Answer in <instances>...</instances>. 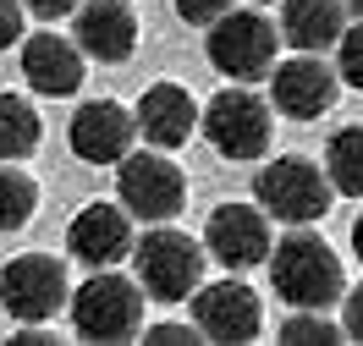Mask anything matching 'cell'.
<instances>
[{"mask_svg":"<svg viewBox=\"0 0 363 346\" xmlns=\"http://www.w3.org/2000/svg\"><path fill=\"white\" fill-rule=\"evenodd\" d=\"M270 286L281 292V302L292 308H330L347 292L336 248L319 236V231L297 226L292 236H281L270 248Z\"/></svg>","mask_w":363,"mask_h":346,"instance_id":"1","label":"cell"},{"mask_svg":"<svg viewBox=\"0 0 363 346\" xmlns=\"http://www.w3.org/2000/svg\"><path fill=\"white\" fill-rule=\"evenodd\" d=\"M143 280L121 275V270H94L77 292H72V330L94 346H127L143 330Z\"/></svg>","mask_w":363,"mask_h":346,"instance_id":"2","label":"cell"},{"mask_svg":"<svg viewBox=\"0 0 363 346\" xmlns=\"http://www.w3.org/2000/svg\"><path fill=\"white\" fill-rule=\"evenodd\" d=\"M204 264L209 248H199L177 226H149L133 248V275L143 280V292L155 302H187L204 286Z\"/></svg>","mask_w":363,"mask_h":346,"instance_id":"3","label":"cell"},{"mask_svg":"<svg viewBox=\"0 0 363 346\" xmlns=\"http://www.w3.org/2000/svg\"><path fill=\"white\" fill-rule=\"evenodd\" d=\"M199 132L209 138V149L220 160H237V165L259 160V154H270V138H275V105L259 99L248 83L220 88L199 115Z\"/></svg>","mask_w":363,"mask_h":346,"instance_id":"4","label":"cell"},{"mask_svg":"<svg viewBox=\"0 0 363 346\" xmlns=\"http://www.w3.org/2000/svg\"><path fill=\"white\" fill-rule=\"evenodd\" d=\"M253 198H259V209H264L270 220H281V226H314V220L330 214L336 182H330L314 160L281 154V160H270L253 176Z\"/></svg>","mask_w":363,"mask_h":346,"instance_id":"5","label":"cell"},{"mask_svg":"<svg viewBox=\"0 0 363 346\" xmlns=\"http://www.w3.org/2000/svg\"><path fill=\"white\" fill-rule=\"evenodd\" d=\"M209 67L231 77V83H259L275 71V50H281V28L259 11V6H242V11H226L220 23H209Z\"/></svg>","mask_w":363,"mask_h":346,"instance_id":"6","label":"cell"},{"mask_svg":"<svg viewBox=\"0 0 363 346\" xmlns=\"http://www.w3.org/2000/svg\"><path fill=\"white\" fill-rule=\"evenodd\" d=\"M116 198L127 204L133 220L165 226V220L182 214V204H187V176H182L177 160L143 149V154H127V160L116 165Z\"/></svg>","mask_w":363,"mask_h":346,"instance_id":"7","label":"cell"},{"mask_svg":"<svg viewBox=\"0 0 363 346\" xmlns=\"http://www.w3.org/2000/svg\"><path fill=\"white\" fill-rule=\"evenodd\" d=\"M61 302H72L67 264L50 253H23L0 264V308L17 324H45L61 313Z\"/></svg>","mask_w":363,"mask_h":346,"instance_id":"8","label":"cell"},{"mask_svg":"<svg viewBox=\"0 0 363 346\" xmlns=\"http://www.w3.org/2000/svg\"><path fill=\"white\" fill-rule=\"evenodd\" d=\"M204 248L215 264H226L231 275H242L253 264H270V214L259 204H220L204 226Z\"/></svg>","mask_w":363,"mask_h":346,"instance_id":"9","label":"cell"},{"mask_svg":"<svg viewBox=\"0 0 363 346\" xmlns=\"http://www.w3.org/2000/svg\"><path fill=\"white\" fill-rule=\"evenodd\" d=\"M193 324L215 346H248L264 330V308L253 297V286H242V280L231 275V280H215V286L193 292Z\"/></svg>","mask_w":363,"mask_h":346,"instance_id":"10","label":"cell"},{"mask_svg":"<svg viewBox=\"0 0 363 346\" xmlns=\"http://www.w3.org/2000/svg\"><path fill=\"white\" fill-rule=\"evenodd\" d=\"M133 138H138V115L127 105H116V99L77 105V115L67 127V143L83 165H121L133 154Z\"/></svg>","mask_w":363,"mask_h":346,"instance_id":"11","label":"cell"},{"mask_svg":"<svg viewBox=\"0 0 363 346\" xmlns=\"http://www.w3.org/2000/svg\"><path fill=\"white\" fill-rule=\"evenodd\" d=\"M336 93H341V71L325 67L319 55H303V50L270 71V105L292 121H319L336 105Z\"/></svg>","mask_w":363,"mask_h":346,"instance_id":"12","label":"cell"},{"mask_svg":"<svg viewBox=\"0 0 363 346\" xmlns=\"http://www.w3.org/2000/svg\"><path fill=\"white\" fill-rule=\"evenodd\" d=\"M133 248H138V236H133L127 204H89V209H77L67 226V253L77 264H89V270H111Z\"/></svg>","mask_w":363,"mask_h":346,"instance_id":"13","label":"cell"},{"mask_svg":"<svg viewBox=\"0 0 363 346\" xmlns=\"http://www.w3.org/2000/svg\"><path fill=\"white\" fill-rule=\"evenodd\" d=\"M72 17H77V23H72V39L83 45L89 61H105V67L133 61V50H138V11L127 6V0H83Z\"/></svg>","mask_w":363,"mask_h":346,"instance_id":"14","label":"cell"},{"mask_svg":"<svg viewBox=\"0 0 363 346\" xmlns=\"http://www.w3.org/2000/svg\"><path fill=\"white\" fill-rule=\"evenodd\" d=\"M23 77L33 83V93L45 99H67L83 88V45L61 39V33H33L23 39Z\"/></svg>","mask_w":363,"mask_h":346,"instance_id":"15","label":"cell"},{"mask_svg":"<svg viewBox=\"0 0 363 346\" xmlns=\"http://www.w3.org/2000/svg\"><path fill=\"white\" fill-rule=\"evenodd\" d=\"M133 115H138V138H149V149H182L199 127V105L182 83H149Z\"/></svg>","mask_w":363,"mask_h":346,"instance_id":"16","label":"cell"},{"mask_svg":"<svg viewBox=\"0 0 363 346\" xmlns=\"http://www.w3.org/2000/svg\"><path fill=\"white\" fill-rule=\"evenodd\" d=\"M347 33V0H281V39L303 55L330 50Z\"/></svg>","mask_w":363,"mask_h":346,"instance_id":"17","label":"cell"},{"mask_svg":"<svg viewBox=\"0 0 363 346\" xmlns=\"http://www.w3.org/2000/svg\"><path fill=\"white\" fill-rule=\"evenodd\" d=\"M45 138V121L23 93H0V160H28Z\"/></svg>","mask_w":363,"mask_h":346,"instance_id":"18","label":"cell"},{"mask_svg":"<svg viewBox=\"0 0 363 346\" xmlns=\"http://www.w3.org/2000/svg\"><path fill=\"white\" fill-rule=\"evenodd\" d=\"M325 176L336 182L341 198H363V121L341 127L336 138L325 143Z\"/></svg>","mask_w":363,"mask_h":346,"instance_id":"19","label":"cell"},{"mask_svg":"<svg viewBox=\"0 0 363 346\" xmlns=\"http://www.w3.org/2000/svg\"><path fill=\"white\" fill-rule=\"evenodd\" d=\"M39 209V182L17 171V160H0V236L6 231H23Z\"/></svg>","mask_w":363,"mask_h":346,"instance_id":"20","label":"cell"},{"mask_svg":"<svg viewBox=\"0 0 363 346\" xmlns=\"http://www.w3.org/2000/svg\"><path fill=\"white\" fill-rule=\"evenodd\" d=\"M341 335H347V330H336V324L325 319V308H297L292 319L281 324V341L286 346H303V341L308 346H336Z\"/></svg>","mask_w":363,"mask_h":346,"instance_id":"21","label":"cell"},{"mask_svg":"<svg viewBox=\"0 0 363 346\" xmlns=\"http://www.w3.org/2000/svg\"><path fill=\"white\" fill-rule=\"evenodd\" d=\"M336 71H341V83H347V88L363 93V17L336 39Z\"/></svg>","mask_w":363,"mask_h":346,"instance_id":"22","label":"cell"},{"mask_svg":"<svg viewBox=\"0 0 363 346\" xmlns=\"http://www.w3.org/2000/svg\"><path fill=\"white\" fill-rule=\"evenodd\" d=\"M226 11H231V0H177V17H182V23H193V28L220 23Z\"/></svg>","mask_w":363,"mask_h":346,"instance_id":"23","label":"cell"},{"mask_svg":"<svg viewBox=\"0 0 363 346\" xmlns=\"http://www.w3.org/2000/svg\"><path fill=\"white\" fill-rule=\"evenodd\" d=\"M23 0H0V50H11L17 39H23Z\"/></svg>","mask_w":363,"mask_h":346,"instance_id":"24","label":"cell"},{"mask_svg":"<svg viewBox=\"0 0 363 346\" xmlns=\"http://www.w3.org/2000/svg\"><path fill=\"white\" fill-rule=\"evenodd\" d=\"M341 330H347L352 341H363V286H352L347 302H341Z\"/></svg>","mask_w":363,"mask_h":346,"instance_id":"25","label":"cell"},{"mask_svg":"<svg viewBox=\"0 0 363 346\" xmlns=\"http://www.w3.org/2000/svg\"><path fill=\"white\" fill-rule=\"evenodd\" d=\"M23 6L33 11V17H45V23H55V17H72V11L83 6V0H23Z\"/></svg>","mask_w":363,"mask_h":346,"instance_id":"26","label":"cell"},{"mask_svg":"<svg viewBox=\"0 0 363 346\" xmlns=\"http://www.w3.org/2000/svg\"><path fill=\"white\" fill-rule=\"evenodd\" d=\"M199 335H204L199 324H155L149 330V341H199Z\"/></svg>","mask_w":363,"mask_h":346,"instance_id":"27","label":"cell"},{"mask_svg":"<svg viewBox=\"0 0 363 346\" xmlns=\"http://www.w3.org/2000/svg\"><path fill=\"white\" fill-rule=\"evenodd\" d=\"M352 253L363 258V214H358V220H352Z\"/></svg>","mask_w":363,"mask_h":346,"instance_id":"28","label":"cell"},{"mask_svg":"<svg viewBox=\"0 0 363 346\" xmlns=\"http://www.w3.org/2000/svg\"><path fill=\"white\" fill-rule=\"evenodd\" d=\"M347 11H358V17H363V0H347Z\"/></svg>","mask_w":363,"mask_h":346,"instance_id":"29","label":"cell"},{"mask_svg":"<svg viewBox=\"0 0 363 346\" xmlns=\"http://www.w3.org/2000/svg\"><path fill=\"white\" fill-rule=\"evenodd\" d=\"M253 6H270V0H253Z\"/></svg>","mask_w":363,"mask_h":346,"instance_id":"30","label":"cell"}]
</instances>
